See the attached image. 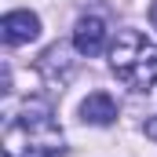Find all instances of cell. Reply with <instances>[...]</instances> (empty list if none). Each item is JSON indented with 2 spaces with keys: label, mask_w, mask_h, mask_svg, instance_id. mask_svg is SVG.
<instances>
[{
  "label": "cell",
  "mask_w": 157,
  "mask_h": 157,
  "mask_svg": "<svg viewBox=\"0 0 157 157\" xmlns=\"http://www.w3.org/2000/svg\"><path fill=\"white\" fill-rule=\"evenodd\" d=\"M7 157H62V135L48 106H26L4 132Z\"/></svg>",
  "instance_id": "cell-1"
},
{
  "label": "cell",
  "mask_w": 157,
  "mask_h": 157,
  "mask_svg": "<svg viewBox=\"0 0 157 157\" xmlns=\"http://www.w3.org/2000/svg\"><path fill=\"white\" fill-rule=\"evenodd\" d=\"M110 59H113L117 80L139 88V91L157 84V44H150L139 29H124L110 51Z\"/></svg>",
  "instance_id": "cell-2"
},
{
  "label": "cell",
  "mask_w": 157,
  "mask_h": 157,
  "mask_svg": "<svg viewBox=\"0 0 157 157\" xmlns=\"http://www.w3.org/2000/svg\"><path fill=\"white\" fill-rule=\"evenodd\" d=\"M0 37L4 44H29L40 37V18L33 11H7L0 18Z\"/></svg>",
  "instance_id": "cell-3"
},
{
  "label": "cell",
  "mask_w": 157,
  "mask_h": 157,
  "mask_svg": "<svg viewBox=\"0 0 157 157\" xmlns=\"http://www.w3.org/2000/svg\"><path fill=\"white\" fill-rule=\"evenodd\" d=\"M102 44H106V22L99 15H80L77 26H73V48L91 59L102 51Z\"/></svg>",
  "instance_id": "cell-4"
},
{
  "label": "cell",
  "mask_w": 157,
  "mask_h": 157,
  "mask_svg": "<svg viewBox=\"0 0 157 157\" xmlns=\"http://www.w3.org/2000/svg\"><path fill=\"white\" fill-rule=\"evenodd\" d=\"M80 121L88 124H113L117 121V102L106 95V91H95L80 102Z\"/></svg>",
  "instance_id": "cell-5"
},
{
  "label": "cell",
  "mask_w": 157,
  "mask_h": 157,
  "mask_svg": "<svg viewBox=\"0 0 157 157\" xmlns=\"http://www.w3.org/2000/svg\"><path fill=\"white\" fill-rule=\"evenodd\" d=\"M59 70L70 77V59H66V48H62V44H51V48L40 55V73L51 80V84H59Z\"/></svg>",
  "instance_id": "cell-6"
},
{
  "label": "cell",
  "mask_w": 157,
  "mask_h": 157,
  "mask_svg": "<svg viewBox=\"0 0 157 157\" xmlns=\"http://www.w3.org/2000/svg\"><path fill=\"white\" fill-rule=\"evenodd\" d=\"M146 135L157 139V117H146Z\"/></svg>",
  "instance_id": "cell-7"
},
{
  "label": "cell",
  "mask_w": 157,
  "mask_h": 157,
  "mask_svg": "<svg viewBox=\"0 0 157 157\" xmlns=\"http://www.w3.org/2000/svg\"><path fill=\"white\" fill-rule=\"evenodd\" d=\"M150 22H154V29H157V0L150 4Z\"/></svg>",
  "instance_id": "cell-8"
}]
</instances>
